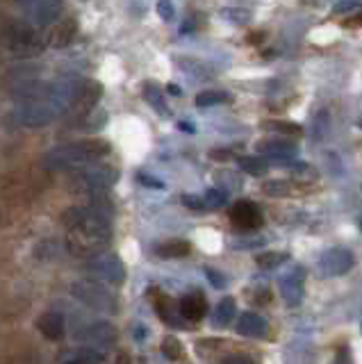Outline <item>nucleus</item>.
<instances>
[{
	"instance_id": "nucleus-1",
	"label": "nucleus",
	"mask_w": 362,
	"mask_h": 364,
	"mask_svg": "<svg viewBox=\"0 0 362 364\" xmlns=\"http://www.w3.org/2000/svg\"><path fill=\"white\" fill-rule=\"evenodd\" d=\"M112 203L98 193L92 196L89 205L69 208L62 214V223L66 228V248L78 257L92 259L105 253V246L112 239Z\"/></svg>"
},
{
	"instance_id": "nucleus-2",
	"label": "nucleus",
	"mask_w": 362,
	"mask_h": 364,
	"mask_svg": "<svg viewBox=\"0 0 362 364\" xmlns=\"http://www.w3.org/2000/svg\"><path fill=\"white\" fill-rule=\"evenodd\" d=\"M112 153L110 141L100 139V136H92V139H80L71 144L55 146L43 157V164L50 171H80L85 166L98 164L100 159H105Z\"/></svg>"
},
{
	"instance_id": "nucleus-3",
	"label": "nucleus",
	"mask_w": 362,
	"mask_h": 364,
	"mask_svg": "<svg viewBox=\"0 0 362 364\" xmlns=\"http://www.w3.org/2000/svg\"><path fill=\"white\" fill-rule=\"evenodd\" d=\"M0 43H3V48H7L9 53L23 55V57L39 55L46 48V39H43V34L37 30V26H32V23H7V26L0 30Z\"/></svg>"
},
{
	"instance_id": "nucleus-4",
	"label": "nucleus",
	"mask_w": 362,
	"mask_h": 364,
	"mask_svg": "<svg viewBox=\"0 0 362 364\" xmlns=\"http://www.w3.org/2000/svg\"><path fill=\"white\" fill-rule=\"evenodd\" d=\"M119 180V168L110 164H92L73 173V189L87 193V196H98L115 187Z\"/></svg>"
},
{
	"instance_id": "nucleus-5",
	"label": "nucleus",
	"mask_w": 362,
	"mask_h": 364,
	"mask_svg": "<svg viewBox=\"0 0 362 364\" xmlns=\"http://www.w3.org/2000/svg\"><path fill=\"white\" fill-rule=\"evenodd\" d=\"M58 117H62V112L50 100V94L43 100L21 102V105H16L12 112V121L16 125H21V128H43V125L53 123Z\"/></svg>"
},
{
	"instance_id": "nucleus-6",
	"label": "nucleus",
	"mask_w": 362,
	"mask_h": 364,
	"mask_svg": "<svg viewBox=\"0 0 362 364\" xmlns=\"http://www.w3.org/2000/svg\"><path fill=\"white\" fill-rule=\"evenodd\" d=\"M16 3L21 11L26 14L28 23L41 28H48L53 23H58L64 11L62 0H16Z\"/></svg>"
},
{
	"instance_id": "nucleus-7",
	"label": "nucleus",
	"mask_w": 362,
	"mask_h": 364,
	"mask_svg": "<svg viewBox=\"0 0 362 364\" xmlns=\"http://www.w3.org/2000/svg\"><path fill=\"white\" fill-rule=\"evenodd\" d=\"M100 96H103V85L96 82V80H82V85L75 91V98L66 114L73 121H85L98 107Z\"/></svg>"
},
{
	"instance_id": "nucleus-8",
	"label": "nucleus",
	"mask_w": 362,
	"mask_h": 364,
	"mask_svg": "<svg viewBox=\"0 0 362 364\" xmlns=\"http://www.w3.org/2000/svg\"><path fill=\"white\" fill-rule=\"evenodd\" d=\"M71 294L80 303H85L87 307H92V310H98V312H117L115 296H112L103 287V284H96V282H75L73 287H71Z\"/></svg>"
},
{
	"instance_id": "nucleus-9",
	"label": "nucleus",
	"mask_w": 362,
	"mask_h": 364,
	"mask_svg": "<svg viewBox=\"0 0 362 364\" xmlns=\"http://www.w3.org/2000/svg\"><path fill=\"white\" fill-rule=\"evenodd\" d=\"M353 267H356V255L351 253L348 248H342V246L326 248L319 257V271L326 278L344 276V273H348Z\"/></svg>"
},
{
	"instance_id": "nucleus-10",
	"label": "nucleus",
	"mask_w": 362,
	"mask_h": 364,
	"mask_svg": "<svg viewBox=\"0 0 362 364\" xmlns=\"http://www.w3.org/2000/svg\"><path fill=\"white\" fill-rule=\"evenodd\" d=\"M89 271L107 284H121L126 280V267H123L121 257L115 253H100L92 257L89 259Z\"/></svg>"
},
{
	"instance_id": "nucleus-11",
	"label": "nucleus",
	"mask_w": 362,
	"mask_h": 364,
	"mask_svg": "<svg viewBox=\"0 0 362 364\" xmlns=\"http://www.w3.org/2000/svg\"><path fill=\"white\" fill-rule=\"evenodd\" d=\"M230 221L237 230L253 232V230H257V228H262L265 216L253 200H237L230 208Z\"/></svg>"
},
{
	"instance_id": "nucleus-12",
	"label": "nucleus",
	"mask_w": 362,
	"mask_h": 364,
	"mask_svg": "<svg viewBox=\"0 0 362 364\" xmlns=\"http://www.w3.org/2000/svg\"><path fill=\"white\" fill-rule=\"evenodd\" d=\"M255 151L260 155L269 157L271 162L285 164V166H289L294 159H297V155H299L297 144L289 141V139H265V141H257Z\"/></svg>"
},
{
	"instance_id": "nucleus-13",
	"label": "nucleus",
	"mask_w": 362,
	"mask_h": 364,
	"mask_svg": "<svg viewBox=\"0 0 362 364\" xmlns=\"http://www.w3.org/2000/svg\"><path fill=\"white\" fill-rule=\"evenodd\" d=\"M75 34H78L75 18H60L58 23L48 26L43 39H46V46H50V48H66L75 39Z\"/></svg>"
},
{
	"instance_id": "nucleus-14",
	"label": "nucleus",
	"mask_w": 362,
	"mask_h": 364,
	"mask_svg": "<svg viewBox=\"0 0 362 364\" xmlns=\"http://www.w3.org/2000/svg\"><path fill=\"white\" fill-rule=\"evenodd\" d=\"M82 339H87L89 344L96 346V348H105V346H112L117 341V328L110 321L87 323L82 330Z\"/></svg>"
},
{
	"instance_id": "nucleus-15",
	"label": "nucleus",
	"mask_w": 362,
	"mask_h": 364,
	"mask_svg": "<svg viewBox=\"0 0 362 364\" xmlns=\"http://www.w3.org/2000/svg\"><path fill=\"white\" fill-rule=\"evenodd\" d=\"M278 289L280 296L285 299V303L289 307H297L303 301V271L301 269H294L287 276H282L278 280Z\"/></svg>"
},
{
	"instance_id": "nucleus-16",
	"label": "nucleus",
	"mask_w": 362,
	"mask_h": 364,
	"mask_svg": "<svg viewBox=\"0 0 362 364\" xmlns=\"http://www.w3.org/2000/svg\"><path fill=\"white\" fill-rule=\"evenodd\" d=\"M237 333L242 337H267L269 333V323L265 316H260L257 312H242L240 314V321H237Z\"/></svg>"
},
{
	"instance_id": "nucleus-17",
	"label": "nucleus",
	"mask_w": 362,
	"mask_h": 364,
	"mask_svg": "<svg viewBox=\"0 0 362 364\" xmlns=\"http://www.w3.org/2000/svg\"><path fill=\"white\" fill-rule=\"evenodd\" d=\"M37 328H39V333L46 337V339L58 341L66 333V321H64V316L60 312H46V314L39 316Z\"/></svg>"
},
{
	"instance_id": "nucleus-18",
	"label": "nucleus",
	"mask_w": 362,
	"mask_h": 364,
	"mask_svg": "<svg viewBox=\"0 0 362 364\" xmlns=\"http://www.w3.org/2000/svg\"><path fill=\"white\" fill-rule=\"evenodd\" d=\"M208 312V301L201 291H191L180 301V314L185 316V321H201Z\"/></svg>"
},
{
	"instance_id": "nucleus-19",
	"label": "nucleus",
	"mask_w": 362,
	"mask_h": 364,
	"mask_svg": "<svg viewBox=\"0 0 362 364\" xmlns=\"http://www.w3.org/2000/svg\"><path fill=\"white\" fill-rule=\"evenodd\" d=\"M144 100L160 114V117H171V109L166 105V96H164V89L155 82H146L144 85Z\"/></svg>"
},
{
	"instance_id": "nucleus-20",
	"label": "nucleus",
	"mask_w": 362,
	"mask_h": 364,
	"mask_svg": "<svg viewBox=\"0 0 362 364\" xmlns=\"http://www.w3.org/2000/svg\"><path fill=\"white\" fill-rule=\"evenodd\" d=\"M189 250H191V244L185 242V239H169V242L155 246V255L162 259H178V257L189 255Z\"/></svg>"
},
{
	"instance_id": "nucleus-21",
	"label": "nucleus",
	"mask_w": 362,
	"mask_h": 364,
	"mask_svg": "<svg viewBox=\"0 0 362 364\" xmlns=\"http://www.w3.org/2000/svg\"><path fill=\"white\" fill-rule=\"evenodd\" d=\"M237 316V305H235V299L233 296H225V299L219 301L217 310H214V316H212V323L217 328H225L235 321Z\"/></svg>"
},
{
	"instance_id": "nucleus-22",
	"label": "nucleus",
	"mask_w": 362,
	"mask_h": 364,
	"mask_svg": "<svg viewBox=\"0 0 362 364\" xmlns=\"http://www.w3.org/2000/svg\"><path fill=\"white\" fill-rule=\"evenodd\" d=\"M237 166H240L244 173L255 176V178L267 176V171H269V162H267L265 157H257V155H242V157H237Z\"/></svg>"
},
{
	"instance_id": "nucleus-23",
	"label": "nucleus",
	"mask_w": 362,
	"mask_h": 364,
	"mask_svg": "<svg viewBox=\"0 0 362 364\" xmlns=\"http://www.w3.org/2000/svg\"><path fill=\"white\" fill-rule=\"evenodd\" d=\"M331 132V109L321 107L319 112L312 117V125H310V136L312 141H321Z\"/></svg>"
},
{
	"instance_id": "nucleus-24",
	"label": "nucleus",
	"mask_w": 362,
	"mask_h": 364,
	"mask_svg": "<svg viewBox=\"0 0 362 364\" xmlns=\"http://www.w3.org/2000/svg\"><path fill=\"white\" fill-rule=\"evenodd\" d=\"M262 128L269 132H278V134H285V136H299L303 134V125L294 123V121H282V119H269L262 123Z\"/></svg>"
},
{
	"instance_id": "nucleus-25",
	"label": "nucleus",
	"mask_w": 362,
	"mask_h": 364,
	"mask_svg": "<svg viewBox=\"0 0 362 364\" xmlns=\"http://www.w3.org/2000/svg\"><path fill=\"white\" fill-rule=\"evenodd\" d=\"M262 191L267 193L269 198H287V196H294L297 187H294L292 182H287V180H269L262 185Z\"/></svg>"
},
{
	"instance_id": "nucleus-26",
	"label": "nucleus",
	"mask_w": 362,
	"mask_h": 364,
	"mask_svg": "<svg viewBox=\"0 0 362 364\" xmlns=\"http://www.w3.org/2000/svg\"><path fill=\"white\" fill-rule=\"evenodd\" d=\"M287 259H289V255L282 253V250H265V253L255 255V264L260 269H276V267L285 264Z\"/></svg>"
},
{
	"instance_id": "nucleus-27",
	"label": "nucleus",
	"mask_w": 362,
	"mask_h": 364,
	"mask_svg": "<svg viewBox=\"0 0 362 364\" xmlns=\"http://www.w3.org/2000/svg\"><path fill=\"white\" fill-rule=\"evenodd\" d=\"M219 14H221V18L233 23V26H244V23H251V18H253L251 9H244V7H237V5L223 7Z\"/></svg>"
},
{
	"instance_id": "nucleus-28",
	"label": "nucleus",
	"mask_w": 362,
	"mask_h": 364,
	"mask_svg": "<svg viewBox=\"0 0 362 364\" xmlns=\"http://www.w3.org/2000/svg\"><path fill=\"white\" fill-rule=\"evenodd\" d=\"M230 96L225 94V91H214V89H208V91H201L196 96V107H214V105H221V102H228Z\"/></svg>"
},
{
	"instance_id": "nucleus-29",
	"label": "nucleus",
	"mask_w": 362,
	"mask_h": 364,
	"mask_svg": "<svg viewBox=\"0 0 362 364\" xmlns=\"http://www.w3.org/2000/svg\"><path fill=\"white\" fill-rule=\"evenodd\" d=\"M203 203H206V208H210V210H219V208H223L225 203H228V193H225L223 189H219V187H212V189H208L206 193H203Z\"/></svg>"
},
{
	"instance_id": "nucleus-30",
	"label": "nucleus",
	"mask_w": 362,
	"mask_h": 364,
	"mask_svg": "<svg viewBox=\"0 0 362 364\" xmlns=\"http://www.w3.org/2000/svg\"><path fill=\"white\" fill-rule=\"evenodd\" d=\"M162 353H164V358L171 360V362L183 358V344H180V339H176L174 335L164 337L162 339Z\"/></svg>"
},
{
	"instance_id": "nucleus-31",
	"label": "nucleus",
	"mask_w": 362,
	"mask_h": 364,
	"mask_svg": "<svg viewBox=\"0 0 362 364\" xmlns=\"http://www.w3.org/2000/svg\"><path fill=\"white\" fill-rule=\"evenodd\" d=\"M100 362H103V353L96 348H85L69 364H100Z\"/></svg>"
},
{
	"instance_id": "nucleus-32",
	"label": "nucleus",
	"mask_w": 362,
	"mask_h": 364,
	"mask_svg": "<svg viewBox=\"0 0 362 364\" xmlns=\"http://www.w3.org/2000/svg\"><path fill=\"white\" fill-rule=\"evenodd\" d=\"M362 9V0H337L333 14H351V11Z\"/></svg>"
},
{
	"instance_id": "nucleus-33",
	"label": "nucleus",
	"mask_w": 362,
	"mask_h": 364,
	"mask_svg": "<svg viewBox=\"0 0 362 364\" xmlns=\"http://www.w3.org/2000/svg\"><path fill=\"white\" fill-rule=\"evenodd\" d=\"M157 14L162 21H174L176 18V7L171 0H157Z\"/></svg>"
},
{
	"instance_id": "nucleus-34",
	"label": "nucleus",
	"mask_w": 362,
	"mask_h": 364,
	"mask_svg": "<svg viewBox=\"0 0 362 364\" xmlns=\"http://www.w3.org/2000/svg\"><path fill=\"white\" fill-rule=\"evenodd\" d=\"M183 205L185 208H189V210H203L206 208V203H203V198L201 196H194V193H183Z\"/></svg>"
},
{
	"instance_id": "nucleus-35",
	"label": "nucleus",
	"mask_w": 362,
	"mask_h": 364,
	"mask_svg": "<svg viewBox=\"0 0 362 364\" xmlns=\"http://www.w3.org/2000/svg\"><path fill=\"white\" fill-rule=\"evenodd\" d=\"M221 364H257V360L246 355V353H237V355H228Z\"/></svg>"
},
{
	"instance_id": "nucleus-36",
	"label": "nucleus",
	"mask_w": 362,
	"mask_h": 364,
	"mask_svg": "<svg viewBox=\"0 0 362 364\" xmlns=\"http://www.w3.org/2000/svg\"><path fill=\"white\" fill-rule=\"evenodd\" d=\"M206 276L210 278V282H212V287H217V289L225 287V278L221 276V273H219V271H214V269H206Z\"/></svg>"
},
{
	"instance_id": "nucleus-37",
	"label": "nucleus",
	"mask_w": 362,
	"mask_h": 364,
	"mask_svg": "<svg viewBox=\"0 0 362 364\" xmlns=\"http://www.w3.org/2000/svg\"><path fill=\"white\" fill-rule=\"evenodd\" d=\"M139 182H142V185H146V187H151V189H164V182L155 180L149 173H139Z\"/></svg>"
},
{
	"instance_id": "nucleus-38",
	"label": "nucleus",
	"mask_w": 362,
	"mask_h": 364,
	"mask_svg": "<svg viewBox=\"0 0 362 364\" xmlns=\"http://www.w3.org/2000/svg\"><path fill=\"white\" fill-rule=\"evenodd\" d=\"M210 157L217 159V162H225V159H230V151H225V148H214V151H210Z\"/></svg>"
},
{
	"instance_id": "nucleus-39",
	"label": "nucleus",
	"mask_w": 362,
	"mask_h": 364,
	"mask_svg": "<svg viewBox=\"0 0 362 364\" xmlns=\"http://www.w3.org/2000/svg\"><path fill=\"white\" fill-rule=\"evenodd\" d=\"M333 364H353V360H351L348 350H339V355L335 358V362H333Z\"/></svg>"
},
{
	"instance_id": "nucleus-40",
	"label": "nucleus",
	"mask_w": 362,
	"mask_h": 364,
	"mask_svg": "<svg viewBox=\"0 0 362 364\" xmlns=\"http://www.w3.org/2000/svg\"><path fill=\"white\" fill-rule=\"evenodd\" d=\"M180 130H187V132H194V125H189V123H180Z\"/></svg>"
},
{
	"instance_id": "nucleus-41",
	"label": "nucleus",
	"mask_w": 362,
	"mask_h": 364,
	"mask_svg": "<svg viewBox=\"0 0 362 364\" xmlns=\"http://www.w3.org/2000/svg\"><path fill=\"white\" fill-rule=\"evenodd\" d=\"M166 89H169V91H171V94H174V96H180V89H178L176 85H169Z\"/></svg>"
},
{
	"instance_id": "nucleus-42",
	"label": "nucleus",
	"mask_w": 362,
	"mask_h": 364,
	"mask_svg": "<svg viewBox=\"0 0 362 364\" xmlns=\"http://www.w3.org/2000/svg\"><path fill=\"white\" fill-rule=\"evenodd\" d=\"M358 128H360V130H362V117H360V119H358Z\"/></svg>"
},
{
	"instance_id": "nucleus-43",
	"label": "nucleus",
	"mask_w": 362,
	"mask_h": 364,
	"mask_svg": "<svg viewBox=\"0 0 362 364\" xmlns=\"http://www.w3.org/2000/svg\"><path fill=\"white\" fill-rule=\"evenodd\" d=\"M360 230H362V219H360Z\"/></svg>"
},
{
	"instance_id": "nucleus-44",
	"label": "nucleus",
	"mask_w": 362,
	"mask_h": 364,
	"mask_svg": "<svg viewBox=\"0 0 362 364\" xmlns=\"http://www.w3.org/2000/svg\"><path fill=\"white\" fill-rule=\"evenodd\" d=\"M360 333H362V323H360Z\"/></svg>"
}]
</instances>
